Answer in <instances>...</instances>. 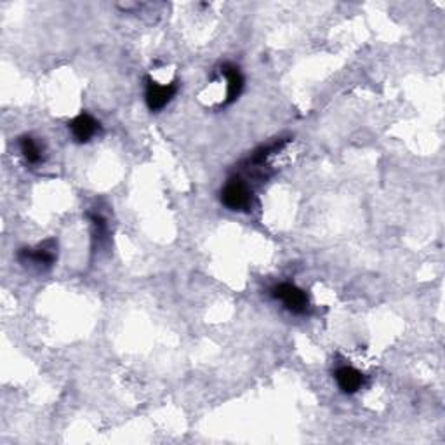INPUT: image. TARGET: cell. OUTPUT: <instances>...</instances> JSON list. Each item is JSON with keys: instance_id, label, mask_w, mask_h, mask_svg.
<instances>
[{"instance_id": "1", "label": "cell", "mask_w": 445, "mask_h": 445, "mask_svg": "<svg viewBox=\"0 0 445 445\" xmlns=\"http://www.w3.org/2000/svg\"><path fill=\"white\" fill-rule=\"evenodd\" d=\"M221 202L231 211H249L252 207V191L240 179H231L223 188Z\"/></svg>"}, {"instance_id": "2", "label": "cell", "mask_w": 445, "mask_h": 445, "mask_svg": "<svg viewBox=\"0 0 445 445\" xmlns=\"http://www.w3.org/2000/svg\"><path fill=\"white\" fill-rule=\"evenodd\" d=\"M273 297L275 299L282 301L284 307L289 311L296 315L307 314L308 310V296L304 294V290H301L299 287L294 284H280L273 289Z\"/></svg>"}, {"instance_id": "3", "label": "cell", "mask_w": 445, "mask_h": 445, "mask_svg": "<svg viewBox=\"0 0 445 445\" xmlns=\"http://www.w3.org/2000/svg\"><path fill=\"white\" fill-rule=\"evenodd\" d=\"M176 91H178V84L176 82L162 86V84L148 80V87H146V103H148V108L152 110V112L162 110L172 98H174Z\"/></svg>"}, {"instance_id": "4", "label": "cell", "mask_w": 445, "mask_h": 445, "mask_svg": "<svg viewBox=\"0 0 445 445\" xmlns=\"http://www.w3.org/2000/svg\"><path fill=\"white\" fill-rule=\"evenodd\" d=\"M56 242L54 240H47L44 242L42 245L33 251V249H23L20 252V259L21 261H33L35 264H40V266H51V264L56 261Z\"/></svg>"}, {"instance_id": "5", "label": "cell", "mask_w": 445, "mask_h": 445, "mask_svg": "<svg viewBox=\"0 0 445 445\" xmlns=\"http://www.w3.org/2000/svg\"><path fill=\"white\" fill-rule=\"evenodd\" d=\"M99 124L96 122L89 113H80L79 117L70 122V129H72V134L75 138V141L79 143H87L91 138L98 132Z\"/></svg>"}, {"instance_id": "6", "label": "cell", "mask_w": 445, "mask_h": 445, "mask_svg": "<svg viewBox=\"0 0 445 445\" xmlns=\"http://www.w3.org/2000/svg\"><path fill=\"white\" fill-rule=\"evenodd\" d=\"M336 381L344 393H355L362 388L363 376L353 367L344 366L336 370Z\"/></svg>"}, {"instance_id": "7", "label": "cell", "mask_w": 445, "mask_h": 445, "mask_svg": "<svg viewBox=\"0 0 445 445\" xmlns=\"http://www.w3.org/2000/svg\"><path fill=\"white\" fill-rule=\"evenodd\" d=\"M223 73L226 75V80H228L226 101H224V105H230V103H233L235 99L240 96L242 87H244V79H242L237 66H233V65H224Z\"/></svg>"}, {"instance_id": "8", "label": "cell", "mask_w": 445, "mask_h": 445, "mask_svg": "<svg viewBox=\"0 0 445 445\" xmlns=\"http://www.w3.org/2000/svg\"><path fill=\"white\" fill-rule=\"evenodd\" d=\"M20 148L25 159H27V162H30V164H39L42 160V152H40L39 143L32 136H23L20 139Z\"/></svg>"}]
</instances>
